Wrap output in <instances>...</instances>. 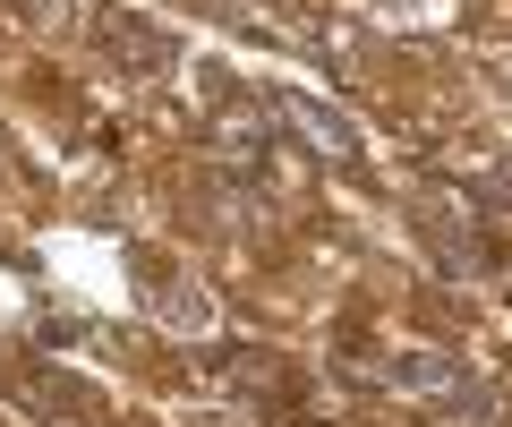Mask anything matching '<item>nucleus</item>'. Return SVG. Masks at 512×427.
I'll use <instances>...</instances> for the list:
<instances>
[{"instance_id":"obj_1","label":"nucleus","mask_w":512,"mask_h":427,"mask_svg":"<svg viewBox=\"0 0 512 427\" xmlns=\"http://www.w3.org/2000/svg\"><path fill=\"white\" fill-rule=\"evenodd\" d=\"M384 385L410 393V402H470V410H487V393H478L470 376L453 368V359H436V351H402V359H384Z\"/></svg>"},{"instance_id":"obj_2","label":"nucleus","mask_w":512,"mask_h":427,"mask_svg":"<svg viewBox=\"0 0 512 427\" xmlns=\"http://www.w3.org/2000/svg\"><path fill=\"white\" fill-rule=\"evenodd\" d=\"M274 129H291L316 163H359V137H350L325 103H308V94H274Z\"/></svg>"},{"instance_id":"obj_3","label":"nucleus","mask_w":512,"mask_h":427,"mask_svg":"<svg viewBox=\"0 0 512 427\" xmlns=\"http://www.w3.org/2000/svg\"><path fill=\"white\" fill-rule=\"evenodd\" d=\"M214 146H231V163H256V154H265V112L231 103V112L214 120Z\"/></svg>"}]
</instances>
